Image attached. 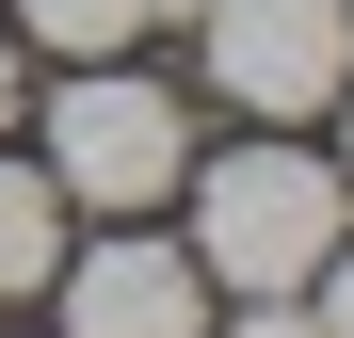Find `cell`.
<instances>
[{
  "label": "cell",
  "mask_w": 354,
  "mask_h": 338,
  "mask_svg": "<svg viewBox=\"0 0 354 338\" xmlns=\"http://www.w3.org/2000/svg\"><path fill=\"white\" fill-rule=\"evenodd\" d=\"M338 209L354 178L306 145H225L194 178V274H225V290H306V274L338 258Z\"/></svg>",
  "instance_id": "obj_1"
},
{
  "label": "cell",
  "mask_w": 354,
  "mask_h": 338,
  "mask_svg": "<svg viewBox=\"0 0 354 338\" xmlns=\"http://www.w3.org/2000/svg\"><path fill=\"white\" fill-rule=\"evenodd\" d=\"M177 145H194V129H177V97L161 81H65V97H48V194H65V209H161L177 194Z\"/></svg>",
  "instance_id": "obj_2"
},
{
  "label": "cell",
  "mask_w": 354,
  "mask_h": 338,
  "mask_svg": "<svg viewBox=\"0 0 354 338\" xmlns=\"http://www.w3.org/2000/svg\"><path fill=\"white\" fill-rule=\"evenodd\" d=\"M209 81L274 113V129H306V113H338L354 81V0H209Z\"/></svg>",
  "instance_id": "obj_3"
},
{
  "label": "cell",
  "mask_w": 354,
  "mask_h": 338,
  "mask_svg": "<svg viewBox=\"0 0 354 338\" xmlns=\"http://www.w3.org/2000/svg\"><path fill=\"white\" fill-rule=\"evenodd\" d=\"M65 338H209V274H177L161 242H97L65 274Z\"/></svg>",
  "instance_id": "obj_4"
},
{
  "label": "cell",
  "mask_w": 354,
  "mask_h": 338,
  "mask_svg": "<svg viewBox=\"0 0 354 338\" xmlns=\"http://www.w3.org/2000/svg\"><path fill=\"white\" fill-rule=\"evenodd\" d=\"M65 274V194H48V161H0V290H48Z\"/></svg>",
  "instance_id": "obj_5"
},
{
  "label": "cell",
  "mask_w": 354,
  "mask_h": 338,
  "mask_svg": "<svg viewBox=\"0 0 354 338\" xmlns=\"http://www.w3.org/2000/svg\"><path fill=\"white\" fill-rule=\"evenodd\" d=\"M17 17H32L48 48H65V65H113V48L145 32V0H17Z\"/></svg>",
  "instance_id": "obj_6"
},
{
  "label": "cell",
  "mask_w": 354,
  "mask_h": 338,
  "mask_svg": "<svg viewBox=\"0 0 354 338\" xmlns=\"http://www.w3.org/2000/svg\"><path fill=\"white\" fill-rule=\"evenodd\" d=\"M242 338H322V306H306V290H258V322H242Z\"/></svg>",
  "instance_id": "obj_7"
},
{
  "label": "cell",
  "mask_w": 354,
  "mask_h": 338,
  "mask_svg": "<svg viewBox=\"0 0 354 338\" xmlns=\"http://www.w3.org/2000/svg\"><path fill=\"white\" fill-rule=\"evenodd\" d=\"M322 274H338V290H322V338H354V258H322Z\"/></svg>",
  "instance_id": "obj_8"
},
{
  "label": "cell",
  "mask_w": 354,
  "mask_h": 338,
  "mask_svg": "<svg viewBox=\"0 0 354 338\" xmlns=\"http://www.w3.org/2000/svg\"><path fill=\"white\" fill-rule=\"evenodd\" d=\"M338 178H354V81H338Z\"/></svg>",
  "instance_id": "obj_9"
},
{
  "label": "cell",
  "mask_w": 354,
  "mask_h": 338,
  "mask_svg": "<svg viewBox=\"0 0 354 338\" xmlns=\"http://www.w3.org/2000/svg\"><path fill=\"white\" fill-rule=\"evenodd\" d=\"M0 113H17V32H0Z\"/></svg>",
  "instance_id": "obj_10"
},
{
  "label": "cell",
  "mask_w": 354,
  "mask_h": 338,
  "mask_svg": "<svg viewBox=\"0 0 354 338\" xmlns=\"http://www.w3.org/2000/svg\"><path fill=\"white\" fill-rule=\"evenodd\" d=\"M145 17H209V0H145Z\"/></svg>",
  "instance_id": "obj_11"
}]
</instances>
